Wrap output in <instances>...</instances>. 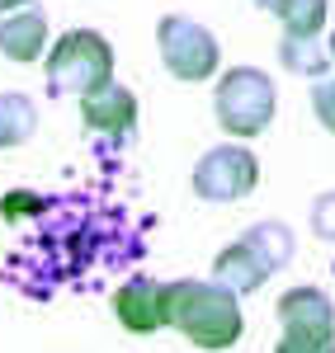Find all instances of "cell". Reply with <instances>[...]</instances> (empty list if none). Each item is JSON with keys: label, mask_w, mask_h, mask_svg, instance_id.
Returning <instances> with one entry per match:
<instances>
[{"label": "cell", "mask_w": 335, "mask_h": 353, "mask_svg": "<svg viewBox=\"0 0 335 353\" xmlns=\"http://www.w3.org/2000/svg\"><path fill=\"white\" fill-rule=\"evenodd\" d=\"M274 316H279L274 353H335V301L321 288H312V283L288 288Z\"/></svg>", "instance_id": "277c9868"}, {"label": "cell", "mask_w": 335, "mask_h": 353, "mask_svg": "<svg viewBox=\"0 0 335 353\" xmlns=\"http://www.w3.org/2000/svg\"><path fill=\"white\" fill-rule=\"evenodd\" d=\"M161 278H128L118 292H113V316H118V325L128 330V334H156V330L166 325V311H161Z\"/></svg>", "instance_id": "ba28073f"}, {"label": "cell", "mask_w": 335, "mask_h": 353, "mask_svg": "<svg viewBox=\"0 0 335 353\" xmlns=\"http://www.w3.org/2000/svg\"><path fill=\"white\" fill-rule=\"evenodd\" d=\"M81 123L85 132L104 137V141H133L137 132V94L128 90V85H104V90H95V94H85L81 99Z\"/></svg>", "instance_id": "52a82bcc"}, {"label": "cell", "mask_w": 335, "mask_h": 353, "mask_svg": "<svg viewBox=\"0 0 335 353\" xmlns=\"http://www.w3.org/2000/svg\"><path fill=\"white\" fill-rule=\"evenodd\" d=\"M307 221H312V236H316V241H331L335 245V189H326V193L312 198Z\"/></svg>", "instance_id": "9a60e30c"}, {"label": "cell", "mask_w": 335, "mask_h": 353, "mask_svg": "<svg viewBox=\"0 0 335 353\" xmlns=\"http://www.w3.org/2000/svg\"><path fill=\"white\" fill-rule=\"evenodd\" d=\"M279 113V90L274 76L260 66H231L218 90H213V118L231 141H251L260 137Z\"/></svg>", "instance_id": "3957f363"}, {"label": "cell", "mask_w": 335, "mask_h": 353, "mask_svg": "<svg viewBox=\"0 0 335 353\" xmlns=\"http://www.w3.org/2000/svg\"><path fill=\"white\" fill-rule=\"evenodd\" d=\"M48 71V94H95L113 85V48L99 28H66L52 43V52L43 57Z\"/></svg>", "instance_id": "7a4b0ae2"}, {"label": "cell", "mask_w": 335, "mask_h": 353, "mask_svg": "<svg viewBox=\"0 0 335 353\" xmlns=\"http://www.w3.org/2000/svg\"><path fill=\"white\" fill-rule=\"evenodd\" d=\"M43 208H48V198H38V193H28V189H10L0 198V217L5 221H24L33 212H43Z\"/></svg>", "instance_id": "2e32d148"}, {"label": "cell", "mask_w": 335, "mask_h": 353, "mask_svg": "<svg viewBox=\"0 0 335 353\" xmlns=\"http://www.w3.org/2000/svg\"><path fill=\"white\" fill-rule=\"evenodd\" d=\"M255 184H260V161L246 141H218L208 146L194 161V174H189V189L203 198V203H241L251 198Z\"/></svg>", "instance_id": "8992f818"}, {"label": "cell", "mask_w": 335, "mask_h": 353, "mask_svg": "<svg viewBox=\"0 0 335 353\" xmlns=\"http://www.w3.org/2000/svg\"><path fill=\"white\" fill-rule=\"evenodd\" d=\"M24 5H33V0H0V14H15V10H24Z\"/></svg>", "instance_id": "ac0fdd59"}, {"label": "cell", "mask_w": 335, "mask_h": 353, "mask_svg": "<svg viewBox=\"0 0 335 353\" xmlns=\"http://www.w3.org/2000/svg\"><path fill=\"white\" fill-rule=\"evenodd\" d=\"M161 311H166V325L180 330L203 353H222L246 334L241 297L218 278H170L161 288Z\"/></svg>", "instance_id": "6da1fadb"}, {"label": "cell", "mask_w": 335, "mask_h": 353, "mask_svg": "<svg viewBox=\"0 0 335 353\" xmlns=\"http://www.w3.org/2000/svg\"><path fill=\"white\" fill-rule=\"evenodd\" d=\"M48 52V14L43 5H24L15 14H0V57L10 61H38Z\"/></svg>", "instance_id": "30bf717a"}, {"label": "cell", "mask_w": 335, "mask_h": 353, "mask_svg": "<svg viewBox=\"0 0 335 353\" xmlns=\"http://www.w3.org/2000/svg\"><path fill=\"white\" fill-rule=\"evenodd\" d=\"M241 241H251L260 254H265V264L279 273V269H288L293 264V254H298V236H293V226L288 221H255V226H246L241 231Z\"/></svg>", "instance_id": "4fadbf2b"}, {"label": "cell", "mask_w": 335, "mask_h": 353, "mask_svg": "<svg viewBox=\"0 0 335 353\" xmlns=\"http://www.w3.org/2000/svg\"><path fill=\"white\" fill-rule=\"evenodd\" d=\"M156 52H161V66L175 81H189V85L213 81L218 66H222L218 33L189 19V14H161L156 19Z\"/></svg>", "instance_id": "5b68a950"}, {"label": "cell", "mask_w": 335, "mask_h": 353, "mask_svg": "<svg viewBox=\"0 0 335 353\" xmlns=\"http://www.w3.org/2000/svg\"><path fill=\"white\" fill-rule=\"evenodd\" d=\"M255 5H260V10H269V0H255Z\"/></svg>", "instance_id": "ffe728a7"}, {"label": "cell", "mask_w": 335, "mask_h": 353, "mask_svg": "<svg viewBox=\"0 0 335 353\" xmlns=\"http://www.w3.org/2000/svg\"><path fill=\"white\" fill-rule=\"evenodd\" d=\"M33 132H38V109H33V99L19 94V90H5V94H0V151L33 141Z\"/></svg>", "instance_id": "5bb4252c"}, {"label": "cell", "mask_w": 335, "mask_h": 353, "mask_svg": "<svg viewBox=\"0 0 335 353\" xmlns=\"http://www.w3.org/2000/svg\"><path fill=\"white\" fill-rule=\"evenodd\" d=\"M331 48L321 38H279V66L288 76H303V81H326L331 76Z\"/></svg>", "instance_id": "8fae6325"}, {"label": "cell", "mask_w": 335, "mask_h": 353, "mask_svg": "<svg viewBox=\"0 0 335 353\" xmlns=\"http://www.w3.org/2000/svg\"><path fill=\"white\" fill-rule=\"evenodd\" d=\"M269 14L283 24V38H321L331 0H269Z\"/></svg>", "instance_id": "7c38bea8"}, {"label": "cell", "mask_w": 335, "mask_h": 353, "mask_svg": "<svg viewBox=\"0 0 335 353\" xmlns=\"http://www.w3.org/2000/svg\"><path fill=\"white\" fill-rule=\"evenodd\" d=\"M213 278H218L222 288H231L236 297H251V292H260V288L274 278V269L265 264V254H260L251 241H241V236H236V241L213 259Z\"/></svg>", "instance_id": "9c48e42d"}, {"label": "cell", "mask_w": 335, "mask_h": 353, "mask_svg": "<svg viewBox=\"0 0 335 353\" xmlns=\"http://www.w3.org/2000/svg\"><path fill=\"white\" fill-rule=\"evenodd\" d=\"M312 113H316V123L335 137V76L312 85Z\"/></svg>", "instance_id": "e0dca14e"}, {"label": "cell", "mask_w": 335, "mask_h": 353, "mask_svg": "<svg viewBox=\"0 0 335 353\" xmlns=\"http://www.w3.org/2000/svg\"><path fill=\"white\" fill-rule=\"evenodd\" d=\"M326 48H331V57H335V28H331V38H326Z\"/></svg>", "instance_id": "d6986e66"}]
</instances>
